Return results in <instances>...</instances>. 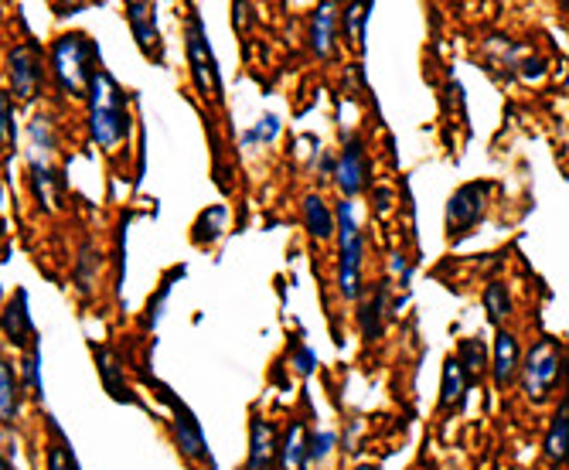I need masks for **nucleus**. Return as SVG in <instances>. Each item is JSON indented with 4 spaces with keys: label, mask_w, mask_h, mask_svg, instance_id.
Returning a JSON list of instances; mask_svg holds the SVG:
<instances>
[{
    "label": "nucleus",
    "mask_w": 569,
    "mask_h": 470,
    "mask_svg": "<svg viewBox=\"0 0 569 470\" xmlns=\"http://www.w3.org/2000/svg\"><path fill=\"white\" fill-rule=\"evenodd\" d=\"M127 24L133 31L137 48L150 62H161L164 59V44H161V24H158V4H127Z\"/></svg>",
    "instance_id": "10"
},
{
    "label": "nucleus",
    "mask_w": 569,
    "mask_h": 470,
    "mask_svg": "<svg viewBox=\"0 0 569 470\" xmlns=\"http://www.w3.org/2000/svg\"><path fill=\"white\" fill-rule=\"evenodd\" d=\"M485 310H488V321L501 331V321L511 313V290L501 280H491L485 287Z\"/></svg>",
    "instance_id": "28"
},
{
    "label": "nucleus",
    "mask_w": 569,
    "mask_h": 470,
    "mask_svg": "<svg viewBox=\"0 0 569 470\" xmlns=\"http://www.w3.org/2000/svg\"><path fill=\"white\" fill-rule=\"evenodd\" d=\"M44 427L51 433V443H48V453H44V470H82V463H79L76 450L69 447V437L59 427L56 416H44Z\"/></svg>",
    "instance_id": "20"
},
{
    "label": "nucleus",
    "mask_w": 569,
    "mask_h": 470,
    "mask_svg": "<svg viewBox=\"0 0 569 470\" xmlns=\"http://www.w3.org/2000/svg\"><path fill=\"white\" fill-rule=\"evenodd\" d=\"M96 273H99V252L86 242L82 246V252L76 256V287H79V293H89L92 290V283H96Z\"/></svg>",
    "instance_id": "30"
},
{
    "label": "nucleus",
    "mask_w": 569,
    "mask_h": 470,
    "mask_svg": "<svg viewBox=\"0 0 569 470\" xmlns=\"http://www.w3.org/2000/svg\"><path fill=\"white\" fill-rule=\"evenodd\" d=\"M147 382H150L153 392H158V399H164V402L171 406V437H174L178 453H181L184 460H191V463H201V467L216 470V457H212V450H209V440H204V430H201V423H198V416L191 412V406H184L164 382L150 379V376H147Z\"/></svg>",
    "instance_id": "4"
},
{
    "label": "nucleus",
    "mask_w": 569,
    "mask_h": 470,
    "mask_svg": "<svg viewBox=\"0 0 569 470\" xmlns=\"http://www.w3.org/2000/svg\"><path fill=\"white\" fill-rule=\"evenodd\" d=\"M130 110H127V92L113 79V72L99 69L89 86V137L99 150H117L130 137Z\"/></svg>",
    "instance_id": "1"
},
{
    "label": "nucleus",
    "mask_w": 569,
    "mask_h": 470,
    "mask_svg": "<svg viewBox=\"0 0 569 470\" xmlns=\"http://www.w3.org/2000/svg\"><path fill=\"white\" fill-rule=\"evenodd\" d=\"M28 140H31V161H48L56 153V137H51V127L44 117H34L28 127Z\"/></svg>",
    "instance_id": "29"
},
{
    "label": "nucleus",
    "mask_w": 569,
    "mask_h": 470,
    "mask_svg": "<svg viewBox=\"0 0 569 470\" xmlns=\"http://www.w3.org/2000/svg\"><path fill=\"white\" fill-rule=\"evenodd\" d=\"M522 364H526V358H522L519 338L501 328V331L495 334V358H491L495 386H498V389H508V386L515 382V376L522 372Z\"/></svg>",
    "instance_id": "13"
},
{
    "label": "nucleus",
    "mask_w": 569,
    "mask_h": 470,
    "mask_svg": "<svg viewBox=\"0 0 569 470\" xmlns=\"http://www.w3.org/2000/svg\"><path fill=\"white\" fill-rule=\"evenodd\" d=\"M335 38H338V8L335 4L315 8V14H310V51L318 59H331Z\"/></svg>",
    "instance_id": "17"
},
{
    "label": "nucleus",
    "mask_w": 569,
    "mask_h": 470,
    "mask_svg": "<svg viewBox=\"0 0 569 470\" xmlns=\"http://www.w3.org/2000/svg\"><path fill=\"white\" fill-rule=\"evenodd\" d=\"M0 127H4V150L11 153L14 143H18V123H14V102H11V92L0 96Z\"/></svg>",
    "instance_id": "33"
},
{
    "label": "nucleus",
    "mask_w": 569,
    "mask_h": 470,
    "mask_svg": "<svg viewBox=\"0 0 569 470\" xmlns=\"http://www.w3.org/2000/svg\"><path fill=\"white\" fill-rule=\"evenodd\" d=\"M31 191L44 212H56L59 204V174L48 161H31Z\"/></svg>",
    "instance_id": "23"
},
{
    "label": "nucleus",
    "mask_w": 569,
    "mask_h": 470,
    "mask_svg": "<svg viewBox=\"0 0 569 470\" xmlns=\"http://www.w3.org/2000/svg\"><path fill=\"white\" fill-rule=\"evenodd\" d=\"M8 76H11V92L18 99L28 102L41 92L44 69H41V51L34 41H21L8 51Z\"/></svg>",
    "instance_id": "9"
},
{
    "label": "nucleus",
    "mask_w": 569,
    "mask_h": 470,
    "mask_svg": "<svg viewBox=\"0 0 569 470\" xmlns=\"http://www.w3.org/2000/svg\"><path fill=\"white\" fill-rule=\"evenodd\" d=\"M335 443H338V437H335L331 430H325V433H315V437H310V463H325V460L331 457Z\"/></svg>",
    "instance_id": "34"
},
{
    "label": "nucleus",
    "mask_w": 569,
    "mask_h": 470,
    "mask_svg": "<svg viewBox=\"0 0 569 470\" xmlns=\"http://www.w3.org/2000/svg\"><path fill=\"white\" fill-rule=\"evenodd\" d=\"M280 450H283V440H280L277 427L270 420H263V416H252L246 470H273L280 463Z\"/></svg>",
    "instance_id": "11"
},
{
    "label": "nucleus",
    "mask_w": 569,
    "mask_h": 470,
    "mask_svg": "<svg viewBox=\"0 0 569 470\" xmlns=\"http://www.w3.org/2000/svg\"><path fill=\"white\" fill-rule=\"evenodd\" d=\"M457 358L463 361V369L471 372V379H481L491 364H488V348H485V338H463L457 344Z\"/></svg>",
    "instance_id": "26"
},
{
    "label": "nucleus",
    "mask_w": 569,
    "mask_h": 470,
    "mask_svg": "<svg viewBox=\"0 0 569 470\" xmlns=\"http://www.w3.org/2000/svg\"><path fill=\"white\" fill-rule=\"evenodd\" d=\"M562 372V351H559V341L556 338H542L532 344V351L526 354V364H522V386L529 392V399H546L549 389L556 386Z\"/></svg>",
    "instance_id": "7"
},
{
    "label": "nucleus",
    "mask_w": 569,
    "mask_h": 470,
    "mask_svg": "<svg viewBox=\"0 0 569 470\" xmlns=\"http://www.w3.org/2000/svg\"><path fill=\"white\" fill-rule=\"evenodd\" d=\"M355 470H379V467H372V463H361V467H355Z\"/></svg>",
    "instance_id": "36"
},
{
    "label": "nucleus",
    "mask_w": 569,
    "mask_h": 470,
    "mask_svg": "<svg viewBox=\"0 0 569 470\" xmlns=\"http://www.w3.org/2000/svg\"><path fill=\"white\" fill-rule=\"evenodd\" d=\"M21 386L31 389V396L38 402L44 399V386H41V344L31 348L28 354H21Z\"/></svg>",
    "instance_id": "31"
},
{
    "label": "nucleus",
    "mask_w": 569,
    "mask_h": 470,
    "mask_svg": "<svg viewBox=\"0 0 569 470\" xmlns=\"http://www.w3.org/2000/svg\"><path fill=\"white\" fill-rule=\"evenodd\" d=\"M389 293H392V287L389 283H379L366 300L358 303V331H361V338H366V341L382 338L386 313H389Z\"/></svg>",
    "instance_id": "16"
},
{
    "label": "nucleus",
    "mask_w": 569,
    "mask_h": 470,
    "mask_svg": "<svg viewBox=\"0 0 569 470\" xmlns=\"http://www.w3.org/2000/svg\"><path fill=\"white\" fill-rule=\"evenodd\" d=\"M280 137V120L273 117V113H267V117H260V123H256L252 130H246L242 133V143L246 147H256V143H273Z\"/></svg>",
    "instance_id": "32"
},
{
    "label": "nucleus",
    "mask_w": 569,
    "mask_h": 470,
    "mask_svg": "<svg viewBox=\"0 0 569 470\" xmlns=\"http://www.w3.org/2000/svg\"><path fill=\"white\" fill-rule=\"evenodd\" d=\"M542 457H546V463H552V467H559V463L569 460V396L556 406L552 427H549V433H546Z\"/></svg>",
    "instance_id": "19"
},
{
    "label": "nucleus",
    "mask_w": 569,
    "mask_h": 470,
    "mask_svg": "<svg viewBox=\"0 0 569 470\" xmlns=\"http://www.w3.org/2000/svg\"><path fill=\"white\" fill-rule=\"evenodd\" d=\"M4 338H8V344H14L21 351L41 344L38 331H34V321H31V310H28V290L24 287H18L11 293L8 307H4Z\"/></svg>",
    "instance_id": "12"
},
{
    "label": "nucleus",
    "mask_w": 569,
    "mask_h": 470,
    "mask_svg": "<svg viewBox=\"0 0 569 470\" xmlns=\"http://www.w3.org/2000/svg\"><path fill=\"white\" fill-rule=\"evenodd\" d=\"M475 379L471 372L463 369V361L457 354H450L443 361V382H440V412H457L468 402V392H471Z\"/></svg>",
    "instance_id": "15"
},
{
    "label": "nucleus",
    "mask_w": 569,
    "mask_h": 470,
    "mask_svg": "<svg viewBox=\"0 0 569 470\" xmlns=\"http://www.w3.org/2000/svg\"><path fill=\"white\" fill-rule=\"evenodd\" d=\"M99 44L86 31H69L51 44V76L66 96H86L99 72Z\"/></svg>",
    "instance_id": "2"
},
{
    "label": "nucleus",
    "mask_w": 569,
    "mask_h": 470,
    "mask_svg": "<svg viewBox=\"0 0 569 470\" xmlns=\"http://www.w3.org/2000/svg\"><path fill=\"white\" fill-rule=\"evenodd\" d=\"M335 184L338 191L345 194V201L358 198L361 191H366L372 184V161H369V150L366 143H361L358 137H351L338 157V164H335Z\"/></svg>",
    "instance_id": "8"
},
{
    "label": "nucleus",
    "mask_w": 569,
    "mask_h": 470,
    "mask_svg": "<svg viewBox=\"0 0 569 470\" xmlns=\"http://www.w3.org/2000/svg\"><path fill=\"white\" fill-rule=\"evenodd\" d=\"M184 51H188V69H191V82L198 89V96L204 102H222V76H219V62L212 41L204 38V21L198 8H188L184 14Z\"/></svg>",
    "instance_id": "3"
},
{
    "label": "nucleus",
    "mask_w": 569,
    "mask_h": 470,
    "mask_svg": "<svg viewBox=\"0 0 569 470\" xmlns=\"http://www.w3.org/2000/svg\"><path fill=\"white\" fill-rule=\"evenodd\" d=\"M372 18V4H348L345 14H341V28L345 34L351 38V44L358 51H366V24Z\"/></svg>",
    "instance_id": "27"
},
{
    "label": "nucleus",
    "mask_w": 569,
    "mask_h": 470,
    "mask_svg": "<svg viewBox=\"0 0 569 470\" xmlns=\"http://www.w3.org/2000/svg\"><path fill=\"white\" fill-rule=\"evenodd\" d=\"M293 364H297V372L300 376H310V372H315V364H318V358H315V351H310L307 344H293Z\"/></svg>",
    "instance_id": "35"
},
{
    "label": "nucleus",
    "mask_w": 569,
    "mask_h": 470,
    "mask_svg": "<svg viewBox=\"0 0 569 470\" xmlns=\"http://www.w3.org/2000/svg\"><path fill=\"white\" fill-rule=\"evenodd\" d=\"M310 463V437H307V423L293 420L287 427L283 437V450H280V470H307Z\"/></svg>",
    "instance_id": "21"
},
{
    "label": "nucleus",
    "mask_w": 569,
    "mask_h": 470,
    "mask_svg": "<svg viewBox=\"0 0 569 470\" xmlns=\"http://www.w3.org/2000/svg\"><path fill=\"white\" fill-rule=\"evenodd\" d=\"M188 270L184 267H174L164 280H161V290L150 297V303H147V318H143V324H147V331H153L161 324V318H164V307H168V300H171V290H174V280H181Z\"/></svg>",
    "instance_id": "25"
},
{
    "label": "nucleus",
    "mask_w": 569,
    "mask_h": 470,
    "mask_svg": "<svg viewBox=\"0 0 569 470\" xmlns=\"http://www.w3.org/2000/svg\"><path fill=\"white\" fill-rule=\"evenodd\" d=\"M488 198H491V181H468L450 194V201H447V239L450 242L468 239L481 226Z\"/></svg>",
    "instance_id": "6"
},
{
    "label": "nucleus",
    "mask_w": 569,
    "mask_h": 470,
    "mask_svg": "<svg viewBox=\"0 0 569 470\" xmlns=\"http://www.w3.org/2000/svg\"><path fill=\"white\" fill-rule=\"evenodd\" d=\"M338 293L345 300L361 297V232L355 222V208L351 201H338Z\"/></svg>",
    "instance_id": "5"
},
{
    "label": "nucleus",
    "mask_w": 569,
    "mask_h": 470,
    "mask_svg": "<svg viewBox=\"0 0 569 470\" xmlns=\"http://www.w3.org/2000/svg\"><path fill=\"white\" fill-rule=\"evenodd\" d=\"M226 204H212V208H204V212L198 216V222H194V232H191V239H194V246H212L219 236H222V229H226Z\"/></svg>",
    "instance_id": "24"
},
{
    "label": "nucleus",
    "mask_w": 569,
    "mask_h": 470,
    "mask_svg": "<svg viewBox=\"0 0 569 470\" xmlns=\"http://www.w3.org/2000/svg\"><path fill=\"white\" fill-rule=\"evenodd\" d=\"M303 226L315 242H328L338 236V212H331L321 194H307L303 198Z\"/></svg>",
    "instance_id": "18"
},
{
    "label": "nucleus",
    "mask_w": 569,
    "mask_h": 470,
    "mask_svg": "<svg viewBox=\"0 0 569 470\" xmlns=\"http://www.w3.org/2000/svg\"><path fill=\"white\" fill-rule=\"evenodd\" d=\"M92 358H96L99 382H102V389L110 392V399H113V402H137V396H133L130 386H127V372H123L120 358L113 354V348H107V344H92Z\"/></svg>",
    "instance_id": "14"
},
{
    "label": "nucleus",
    "mask_w": 569,
    "mask_h": 470,
    "mask_svg": "<svg viewBox=\"0 0 569 470\" xmlns=\"http://www.w3.org/2000/svg\"><path fill=\"white\" fill-rule=\"evenodd\" d=\"M24 386L18 382V372H14V364L4 361L0 364V420H4V427L11 430L14 420H18V412H21V402H24Z\"/></svg>",
    "instance_id": "22"
}]
</instances>
